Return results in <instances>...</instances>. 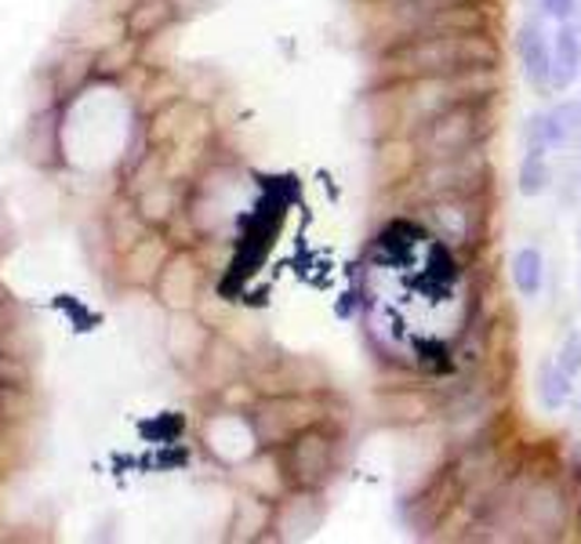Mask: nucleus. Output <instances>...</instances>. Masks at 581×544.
<instances>
[{"label": "nucleus", "mask_w": 581, "mask_h": 544, "mask_svg": "<svg viewBox=\"0 0 581 544\" xmlns=\"http://www.w3.org/2000/svg\"><path fill=\"white\" fill-rule=\"evenodd\" d=\"M498 62L484 30L473 33H418L404 36L381 55V80H418V77H451V73L491 69Z\"/></svg>", "instance_id": "nucleus-1"}, {"label": "nucleus", "mask_w": 581, "mask_h": 544, "mask_svg": "<svg viewBox=\"0 0 581 544\" xmlns=\"http://www.w3.org/2000/svg\"><path fill=\"white\" fill-rule=\"evenodd\" d=\"M494 66L491 69H469L451 73V77H418V80H392V123H400L404 134H415L426 120H432L443 109L465 102L476 95H494Z\"/></svg>", "instance_id": "nucleus-2"}, {"label": "nucleus", "mask_w": 581, "mask_h": 544, "mask_svg": "<svg viewBox=\"0 0 581 544\" xmlns=\"http://www.w3.org/2000/svg\"><path fill=\"white\" fill-rule=\"evenodd\" d=\"M491 131H494V95H476L426 120L411 134V142L415 153H422V160H443L469 150H484Z\"/></svg>", "instance_id": "nucleus-3"}, {"label": "nucleus", "mask_w": 581, "mask_h": 544, "mask_svg": "<svg viewBox=\"0 0 581 544\" xmlns=\"http://www.w3.org/2000/svg\"><path fill=\"white\" fill-rule=\"evenodd\" d=\"M491 178L494 171L484 150H469L443 160H422V167L415 175L418 204L440 200V196H487Z\"/></svg>", "instance_id": "nucleus-4"}, {"label": "nucleus", "mask_w": 581, "mask_h": 544, "mask_svg": "<svg viewBox=\"0 0 581 544\" xmlns=\"http://www.w3.org/2000/svg\"><path fill=\"white\" fill-rule=\"evenodd\" d=\"M338 468V443L324 425H305L294 432L291 439H283V472H288L291 487L320 490L335 476Z\"/></svg>", "instance_id": "nucleus-5"}, {"label": "nucleus", "mask_w": 581, "mask_h": 544, "mask_svg": "<svg viewBox=\"0 0 581 544\" xmlns=\"http://www.w3.org/2000/svg\"><path fill=\"white\" fill-rule=\"evenodd\" d=\"M418 211L443 247H469L484 232V196H440L418 204Z\"/></svg>", "instance_id": "nucleus-6"}, {"label": "nucleus", "mask_w": 581, "mask_h": 544, "mask_svg": "<svg viewBox=\"0 0 581 544\" xmlns=\"http://www.w3.org/2000/svg\"><path fill=\"white\" fill-rule=\"evenodd\" d=\"M530 530V537L538 541H556L563 537V526H567V498L560 483L552 479H524V493H520V519Z\"/></svg>", "instance_id": "nucleus-7"}, {"label": "nucleus", "mask_w": 581, "mask_h": 544, "mask_svg": "<svg viewBox=\"0 0 581 544\" xmlns=\"http://www.w3.org/2000/svg\"><path fill=\"white\" fill-rule=\"evenodd\" d=\"M313 422H316L313 406H309L305 400H291L288 395V400H273L258 411L255 432H258V439L262 443H283V439H291L294 432H302L305 425H313Z\"/></svg>", "instance_id": "nucleus-8"}, {"label": "nucleus", "mask_w": 581, "mask_h": 544, "mask_svg": "<svg viewBox=\"0 0 581 544\" xmlns=\"http://www.w3.org/2000/svg\"><path fill=\"white\" fill-rule=\"evenodd\" d=\"M516 55H520L524 77L535 84L538 91L552 88V44L549 36L541 33L538 22H524L520 33H516Z\"/></svg>", "instance_id": "nucleus-9"}, {"label": "nucleus", "mask_w": 581, "mask_h": 544, "mask_svg": "<svg viewBox=\"0 0 581 544\" xmlns=\"http://www.w3.org/2000/svg\"><path fill=\"white\" fill-rule=\"evenodd\" d=\"M324 523V498H320L316 490H302L299 493H291L288 501L280 504V519H277V530H280V537H309V534H316V526Z\"/></svg>", "instance_id": "nucleus-10"}, {"label": "nucleus", "mask_w": 581, "mask_h": 544, "mask_svg": "<svg viewBox=\"0 0 581 544\" xmlns=\"http://www.w3.org/2000/svg\"><path fill=\"white\" fill-rule=\"evenodd\" d=\"M578 73H581V33L563 22L552 41V88L567 91L578 80Z\"/></svg>", "instance_id": "nucleus-11"}, {"label": "nucleus", "mask_w": 581, "mask_h": 544, "mask_svg": "<svg viewBox=\"0 0 581 544\" xmlns=\"http://www.w3.org/2000/svg\"><path fill=\"white\" fill-rule=\"evenodd\" d=\"M509 272H513V287L520 291V298L527 302H535L541 287H546V258H541L535 243H524L520 251L513 254Z\"/></svg>", "instance_id": "nucleus-12"}, {"label": "nucleus", "mask_w": 581, "mask_h": 544, "mask_svg": "<svg viewBox=\"0 0 581 544\" xmlns=\"http://www.w3.org/2000/svg\"><path fill=\"white\" fill-rule=\"evenodd\" d=\"M535 392H538V403L546 406L549 414H556L560 406H567V400H571V374H567V370L556 360L538 363Z\"/></svg>", "instance_id": "nucleus-13"}, {"label": "nucleus", "mask_w": 581, "mask_h": 544, "mask_svg": "<svg viewBox=\"0 0 581 544\" xmlns=\"http://www.w3.org/2000/svg\"><path fill=\"white\" fill-rule=\"evenodd\" d=\"M516 185L524 196H541L549 189V153L546 145H527L520 156V171H516Z\"/></svg>", "instance_id": "nucleus-14"}, {"label": "nucleus", "mask_w": 581, "mask_h": 544, "mask_svg": "<svg viewBox=\"0 0 581 544\" xmlns=\"http://www.w3.org/2000/svg\"><path fill=\"white\" fill-rule=\"evenodd\" d=\"M527 142L552 150V145H567V142H571V131L563 128L560 113H556V109H549V113H538V117L527 120Z\"/></svg>", "instance_id": "nucleus-15"}, {"label": "nucleus", "mask_w": 581, "mask_h": 544, "mask_svg": "<svg viewBox=\"0 0 581 544\" xmlns=\"http://www.w3.org/2000/svg\"><path fill=\"white\" fill-rule=\"evenodd\" d=\"M556 363H560L567 374H581V334H571L563 345H560V352H556Z\"/></svg>", "instance_id": "nucleus-16"}, {"label": "nucleus", "mask_w": 581, "mask_h": 544, "mask_svg": "<svg viewBox=\"0 0 581 544\" xmlns=\"http://www.w3.org/2000/svg\"><path fill=\"white\" fill-rule=\"evenodd\" d=\"M578 11V0H541V15H549L552 22H571Z\"/></svg>", "instance_id": "nucleus-17"}, {"label": "nucleus", "mask_w": 581, "mask_h": 544, "mask_svg": "<svg viewBox=\"0 0 581 544\" xmlns=\"http://www.w3.org/2000/svg\"><path fill=\"white\" fill-rule=\"evenodd\" d=\"M556 113H560L563 128L571 131V139H574V134H581V98H578V102H560Z\"/></svg>", "instance_id": "nucleus-18"}, {"label": "nucleus", "mask_w": 581, "mask_h": 544, "mask_svg": "<svg viewBox=\"0 0 581 544\" xmlns=\"http://www.w3.org/2000/svg\"><path fill=\"white\" fill-rule=\"evenodd\" d=\"M567 468H571V476L581 483V443H574V447H571V461H567Z\"/></svg>", "instance_id": "nucleus-19"}]
</instances>
